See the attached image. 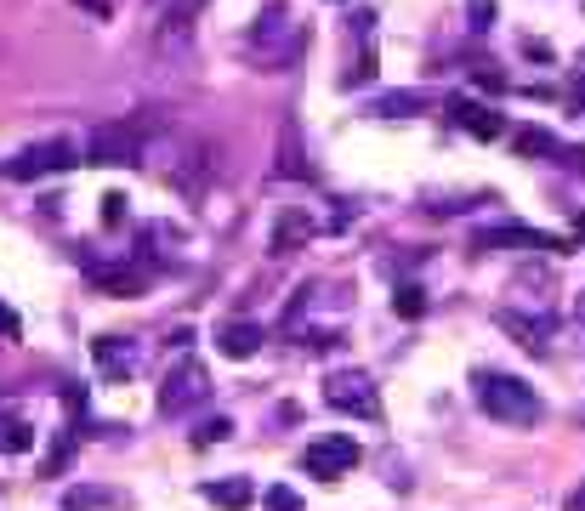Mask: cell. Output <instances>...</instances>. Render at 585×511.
<instances>
[{
  "label": "cell",
  "instance_id": "1",
  "mask_svg": "<svg viewBox=\"0 0 585 511\" xmlns=\"http://www.w3.org/2000/svg\"><path fill=\"white\" fill-rule=\"evenodd\" d=\"M478 404L495 415V421H540L546 404H540V392L529 381H517V375H500V370H483L478 375Z\"/></svg>",
  "mask_w": 585,
  "mask_h": 511
},
{
  "label": "cell",
  "instance_id": "2",
  "mask_svg": "<svg viewBox=\"0 0 585 511\" xmlns=\"http://www.w3.org/2000/svg\"><path fill=\"white\" fill-rule=\"evenodd\" d=\"M74 159H80V148L69 137H52V142H35V148H23L12 159H0V177L35 182V177H52V171H69Z\"/></svg>",
  "mask_w": 585,
  "mask_h": 511
},
{
  "label": "cell",
  "instance_id": "3",
  "mask_svg": "<svg viewBox=\"0 0 585 511\" xmlns=\"http://www.w3.org/2000/svg\"><path fill=\"white\" fill-rule=\"evenodd\" d=\"M353 466H358V443L347 438V432H336V438H319V443H307V455H302V472L324 477V483L347 477Z\"/></svg>",
  "mask_w": 585,
  "mask_h": 511
},
{
  "label": "cell",
  "instance_id": "4",
  "mask_svg": "<svg viewBox=\"0 0 585 511\" xmlns=\"http://www.w3.org/2000/svg\"><path fill=\"white\" fill-rule=\"evenodd\" d=\"M137 154H142V142H137V131H131L125 120L97 125V131H91V142H86V159H91V165H131Z\"/></svg>",
  "mask_w": 585,
  "mask_h": 511
},
{
  "label": "cell",
  "instance_id": "5",
  "mask_svg": "<svg viewBox=\"0 0 585 511\" xmlns=\"http://www.w3.org/2000/svg\"><path fill=\"white\" fill-rule=\"evenodd\" d=\"M205 392H211V375L199 370V364H177V370L165 375V387H160V409L165 415H182V409L205 404Z\"/></svg>",
  "mask_w": 585,
  "mask_h": 511
},
{
  "label": "cell",
  "instance_id": "6",
  "mask_svg": "<svg viewBox=\"0 0 585 511\" xmlns=\"http://www.w3.org/2000/svg\"><path fill=\"white\" fill-rule=\"evenodd\" d=\"M324 404L341 409V415H364V421H370V415H375V392H370V381H364V375L341 370V375H330V381H324Z\"/></svg>",
  "mask_w": 585,
  "mask_h": 511
},
{
  "label": "cell",
  "instance_id": "7",
  "mask_svg": "<svg viewBox=\"0 0 585 511\" xmlns=\"http://www.w3.org/2000/svg\"><path fill=\"white\" fill-rule=\"evenodd\" d=\"M91 358H97V370L108 381H125V375L137 370V353H131V341H120V335H97L91 341Z\"/></svg>",
  "mask_w": 585,
  "mask_h": 511
},
{
  "label": "cell",
  "instance_id": "8",
  "mask_svg": "<svg viewBox=\"0 0 585 511\" xmlns=\"http://www.w3.org/2000/svg\"><path fill=\"white\" fill-rule=\"evenodd\" d=\"M313 239V216L307 211H284L273 222V256H290V250H302Z\"/></svg>",
  "mask_w": 585,
  "mask_h": 511
},
{
  "label": "cell",
  "instance_id": "9",
  "mask_svg": "<svg viewBox=\"0 0 585 511\" xmlns=\"http://www.w3.org/2000/svg\"><path fill=\"white\" fill-rule=\"evenodd\" d=\"M205 500L222 511H245L250 500H256V483H245V477H222V483H205Z\"/></svg>",
  "mask_w": 585,
  "mask_h": 511
},
{
  "label": "cell",
  "instance_id": "10",
  "mask_svg": "<svg viewBox=\"0 0 585 511\" xmlns=\"http://www.w3.org/2000/svg\"><path fill=\"white\" fill-rule=\"evenodd\" d=\"M216 347L228 358H250L256 347H262V324H228V330L216 335Z\"/></svg>",
  "mask_w": 585,
  "mask_h": 511
},
{
  "label": "cell",
  "instance_id": "11",
  "mask_svg": "<svg viewBox=\"0 0 585 511\" xmlns=\"http://www.w3.org/2000/svg\"><path fill=\"white\" fill-rule=\"evenodd\" d=\"M449 108H455V120H461L472 137H500V131H506V120L489 114V108H478V103H449Z\"/></svg>",
  "mask_w": 585,
  "mask_h": 511
},
{
  "label": "cell",
  "instance_id": "12",
  "mask_svg": "<svg viewBox=\"0 0 585 511\" xmlns=\"http://www.w3.org/2000/svg\"><path fill=\"white\" fill-rule=\"evenodd\" d=\"M35 449V426L29 421H0V455H29Z\"/></svg>",
  "mask_w": 585,
  "mask_h": 511
},
{
  "label": "cell",
  "instance_id": "13",
  "mask_svg": "<svg viewBox=\"0 0 585 511\" xmlns=\"http://www.w3.org/2000/svg\"><path fill=\"white\" fill-rule=\"evenodd\" d=\"M199 6H205V0H171V12H165V29H160V40L182 35V29H188V23L199 18Z\"/></svg>",
  "mask_w": 585,
  "mask_h": 511
},
{
  "label": "cell",
  "instance_id": "14",
  "mask_svg": "<svg viewBox=\"0 0 585 511\" xmlns=\"http://www.w3.org/2000/svg\"><path fill=\"white\" fill-rule=\"evenodd\" d=\"M279 171L284 177H307V165H302V154H296V120H284V142H279Z\"/></svg>",
  "mask_w": 585,
  "mask_h": 511
},
{
  "label": "cell",
  "instance_id": "15",
  "mask_svg": "<svg viewBox=\"0 0 585 511\" xmlns=\"http://www.w3.org/2000/svg\"><path fill=\"white\" fill-rule=\"evenodd\" d=\"M409 108H426V91H392L375 103V114H409Z\"/></svg>",
  "mask_w": 585,
  "mask_h": 511
},
{
  "label": "cell",
  "instance_id": "16",
  "mask_svg": "<svg viewBox=\"0 0 585 511\" xmlns=\"http://www.w3.org/2000/svg\"><path fill=\"white\" fill-rule=\"evenodd\" d=\"M392 307H398V313H404V318H421V313H426V296H421V290H415V284H404V290L392 296Z\"/></svg>",
  "mask_w": 585,
  "mask_h": 511
},
{
  "label": "cell",
  "instance_id": "17",
  "mask_svg": "<svg viewBox=\"0 0 585 511\" xmlns=\"http://www.w3.org/2000/svg\"><path fill=\"white\" fill-rule=\"evenodd\" d=\"M228 432H233V421H228V415H216V421H205V426H199V432H194V443H199V449H205V443H222V438H228Z\"/></svg>",
  "mask_w": 585,
  "mask_h": 511
},
{
  "label": "cell",
  "instance_id": "18",
  "mask_svg": "<svg viewBox=\"0 0 585 511\" xmlns=\"http://www.w3.org/2000/svg\"><path fill=\"white\" fill-rule=\"evenodd\" d=\"M466 18H472V29H489L495 23V0H466Z\"/></svg>",
  "mask_w": 585,
  "mask_h": 511
},
{
  "label": "cell",
  "instance_id": "19",
  "mask_svg": "<svg viewBox=\"0 0 585 511\" xmlns=\"http://www.w3.org/2000/svg\"><path fill=\"white\" fill-rule=\"evenodd\" d=\"M103 500H108L103 489H74L69 500H63V506H69V511H91V506H103Z\"/></svg>",
  "mask_w": 585,
  "mask_h": 511
},
{
  "label": "cell",
  "instance_id": "20",
  "mask_svg": "<svg viewBox=\"0 0 585 511\" xmlns=\"http://www.w3.org/2000/svg\"><path fill=\"white\" fill-rule=\"evenodd\" d=\"M267 506L273 511H302V500H296L290 489H267Z\"/></svg>",
  "mask_w": 585,
  "mask_h": 511
},
{
  "label": "cell",
  "instance_id": "21",
  "mask_svg": "<svg viewBox=\"0 0 585 511\" xmlns=\"http://www.w3.org/2000/svg\"><path fill=\"white\" fill-rule=\"evenodd\" d=\"M120 216H125V199L108 194V199H103V222H120Z\"/></svg>",
  "mask_w": 585,
  "mask_h": 511
},
{
  "label": "cell",
  "instance_id": "22",
  "mask_svg": "<svg viewBox=\"0 0 585 511\" xmlns=\"http://www.w3.org/2000/svg\"><path fill=\"white\" fill-rule=\"evenodd\" d=\"M0 335H12V341H18V318L6 313V307H0Z\"/></svg>",
  "mask_w": 585,
  "mask_h": 511
},
{
  "label": "cell",
  "instance_id": "23",
  "mask_svg": "<svg viewBox=\"0 0 585 511\" xmlns=\"http://www.w3.org/2000/svg\"><path fill=\"white\" fill-rule=\"evenodd\" d=\"M568 511H585V489H580V494H574V500H568Z\"/></svg>",
  "mask_w": 585,
  "mask_h": 511
}]
</instances>
